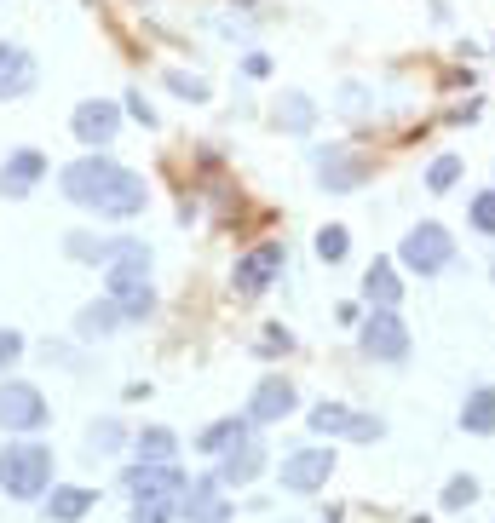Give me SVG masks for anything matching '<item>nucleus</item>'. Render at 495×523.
Returning <instances> with one entry per match:
<instances>
[{"label":"nucleus","instance_id":"1","mask_svg":"<svg viewBox=\"0 0 495 523\" xmlns=\"http://www.w3.org/2000/svg\"><path fill=\"white\" fill-rule=\"evenodd\" d=\"M58 190H64L75 207H87L98 219H116V225L139 219L144 202H150V184H144L133 167H121L116 156H104V150H87L81 161H70V167L58 173Z\"/></svg>","mask_w":495,"mask_h":523},{"label":"nucleus","instance_id":"2","mask_svg":"<svg viewBox=\"0 0 495 523\" xmlns=\"http://www.w3.org/2000/svg\"><path fill=\"white\" fill-rule=\"evenodd\" d=\"M398 265L409 276H421V282H432V276H444L449 265H455V230L438 225V219H421V225H409L398 236Z\"/></svg>","mask_w":495,"mask_h":523},{"label":"nucleus","instance_id":"3","mask_svg":"<svg viewBox=\"0 0 495 523\" xmlns=\"http://www.w3.org/2000/svg\"><path fill=\"white\" fill-rule=\"evenodd\" d=\"M47 483H52V449L47 443L24 437V443H6V449H0V489H6L12 501H41Z\"/></svg>","mask_w":495,"mask_h":523},{"label":"nucleus","instance_id":"4","mask_svg":"<svg viewBox=\"0 0 495 523\" xmlns=\"http://www.w3.org/2000/svg\"><path fill=\"white\" fill-rule=\"evenodd\" d=\"M409 351H415V334H409V322H403L398 311H369V317L357 322V357H363V363L403 368Z\"/></svg>","mask_w":495,"mask_h":523},{"label":"nucleus","instance_id":"5","mask_svg":"<svg viewBox=\"0 0 495 523\" xmlns=\"http://www.w3.org/2000/svg\"><path fill=\"white\" fill-rule=\"evenodd\" d=\"M369 173H375V161L363 156L357 144H317V150H311V179H317V190H329V196L363 190Z\"/></svg>","mask_w":495,"mask_h":523},{"label":"nucleus","instance_id":"6","mask_svg":"<svg viewBox=\"0 0 495 523\" xmlns=\"http://www.w3.org/2000/svg\"><path fill=\"white\" fill-rule=\"evenodd\" d=\"M334 466H340V449H334V443H300V449H288L283 466H277V489H283V495H317V489H329Z\"/></svg>","mask_w":495,"mask_h":523},{"label":"nucleus","instance_id":"7","mask_svg":"<svg viewBox=\"0 0 495 523\" xmlns=\"http://www.w3.org/2000/svg\"><path fill=\"white\" fill-rule=\"evenodd\" d=\"M288 265V253L283 242H254L248 253H236V265H231V294L236 299H260L277 276H283Z\"/></svg>","mask_w":495,"mask_h":523},{"label":"nucleus","instance_id":"8","mask_svg":"<svg viewBox=\"0 0 495 523\" xmlns=\"http://www.w3.org/2000/svg\"><path fill=\"white\" fill-rule=\"evenodd\" d=\"M185 489H190V478L179 472V460H167V466L133 460V466L121 472V495H133V501H179Z\"/></svg>","mask_w":495,"mask_h":523},{"label":"nucleus","instance_id":"9","mask_svg":"<svg viewBox=\"0 0 495 523\" xmlns=\"http://www.w3.org/2000/svg\"><path fill=\"white\" fill-rule=\"evenodd\" d=\"M121 115H127L121 110V98H81V104L70 110V133L81 138L87 150H104V144L121 133Z\"/></svg>","mask_w":495,"mask_h":523},{"label":"nucleus","instance_id":"10","mask_svg":"<svg viewBox=\"0 0 495 523\" xmlns=\"http://www.w3.org/2000/svg\"><path fill=\"white\" fill-rule=\"evenodd\" d=\"M139 288H150V242L121 236V253L104 265V294L121 299V294H139Z\"/></svg>","mask_w":495,"mask_h":523},{"label":"nucleus","instance_id":"11","mask_svg":"<svg viewBox=\"0 0 495 523\" xmlns=\"http://www.w3.org/2000/svg\"><path fill=\"white\" fill-rule=\"evenodd\" d=\"M47 426V397L29 380H6L0 386V432H41Z\"/></svg>","mask_w":495,"mask_h":523},{"label":"nucleus","instance_id":"12","mask_svg":"<svg viewBox=\"0 0 495 523\" xmlns=\"http://www.w3.org/2000/svg\"><path fill=\"white\" fill-rule=\"evenodd\" d=\"M300 409V386L288 380V374H265L260 386H254V397H248V420L254 426H277V420H288V414Z\"/></svg>","mask_w":495,"mask_h":523},{"label":"nucleus","instance_id":"13","mask_svg":"<svg viewBox=\"0 0 495 523\" xmlns=\"http://www.w3.org/2000/svg\"><path fill=\"white\" fill-rule=\"evenodd\" d=\"M179 518L185 523H231V495H225V483L213 478H190V489L179 495Z\"/></svg>","mask_w":495,"mask_h":523},{"label":"nucleus","instance_id":"14","mask_svg":"<svg viewBox=\"0 0 495 523\" xmlns=\"http://www.w3.org/2000/svg\"><path fill=\"white\" fill-rule=\"evenodd\" d=\"M265 466H271V449H265L260 437H248V443H236L231 455L213 460V478L225 483V489H248V483L260 478Z\"/></svg>","mask_w":495,"mask_h":523},{"label":"nucleus","instance_id":"15","mask_svg":"<svg viewBox=\"0 0 495 523\" xmlns=\"http://www.w3.org/2000/svg\"><path fill=\"white\" fill-rule=\"evenodd\" d=\"M41 81V64H35V52L18 41H0V98H29Z\"/></svg>","mask_w":495,"mask_h":523},{"label":"nucleus","instance_id":"16","mask_svg":"<svg viewBox=\"0 0 495 523\" xmlns=\"http://www.w3.org/2000/svg\"><path fill=\"white\" fill-rule=\"evenodd\" d=\"M363 305H369V311H398L403 305V265L398 259L363 265Z\"/></svg>","mask_w":495,"mask_h":523},{"label":"nucleus","instance_id":"17","mask_svg":"<svg viewBox=\"0 0 495 523\" xmlns=\"http://www.w3.org/2000/svg\"><path fill=\"white\" fill-rule=\"evenodd\" d=\"M41 179H47V156H41V150H12V156L0 161V196H6V202L29 196Z\"/></svg>","mask_w":495,"mask_h":523},{"label":"nucleus","instance_id":"18","mask_svg":"<svg viewBox=\"0 0 495 523\" xmlns=\"http://www.w3.org/2000/svg\"><path fill=\"white\" fill-rule=\"evenodd\" d=\"M271 121H277L283 133H294V138H311V127H317V98L300 92V87H283L277 98H271Z\"/></svg>","mask_w":495,"mask_h":523},{"label":"nucleus","instance_id":"19","mask_svg":"<svg viewBox=\"0 0 495 523\" xmlns=\"http://www.w3.org/2000/svg\"><path fill=\"white\" fill-rule=\"evenodd\" d=\"M248 437H254V420H248V414H225V420L202 426L190 449H196V455H208V460H219V455H231L236 443H248Z\"/></svg>","mask_w":495,"mask_h":523},{"label":"nucleus","instance_id":"20","mask_svg":"<svg viewBox=\"0 0 495 523\" xmlns=\"http://www.w3.org/2000/svg\"><path fill=\"white\" fill-rule=\"evenodd\" d=\"M455 426H461L467 437H495V386H490V380L467 386L461 409H455Z\"/></svg>","mask_w":495,"mask_h":523},{"label":"nucleus","instance_id":"21","mask_svg":"<svg viewBox=\"0 0 495 523\" xmlns=\"http://www.w3.org/2000/svg\"><path fill=\"white\" fill-rule=\"evenodd\" d=\"M93 506H98V495L87 483H64V489H52L47 501H41V512H47V523H81Z\"/></svg>","mask_w":495,"mask_h":523},{"label":"nucleus","instance_id":"22","mask_svg":"<svg viewBox=\"0 0 495 523\" xmlns=\"http://www.w3.org/2000/svg\"><path fill=\"white\" fill-rule=\"evenodd\" d=\"M64 253H70L75 265H110L121 253V236H93V230H70L64 236Z\"/></svg>","mask_w":495,"mask_h":523},{"label":"nucleus","instance_id":"23","mask_svg":"<svg viewBox=\"0 0 495 523\" xmlns=\"http://www.w3.org/2000/svg\"><path fill=\"white\" fill-rule=\"evenodd\" d=\"M116 328H121V305L110 294L93 299V305H81V317H75V334H81V340H110Z\"/></svg>","mask_w":495,"mask_h":523},{"label":"nucleus","instance_id":"24","mask_svg":"<svg viewBox=\"0 0 495 523\" xmlns=\"http://www.w3.org/2000/svg\"><path fill=\"white\" fill-rule=\"evenodd\" d=\"M306 420H311V432H317V437H329V443H334V437L352 432L357 409H352V403H334V397H323V403H311Z\"/></svg>","mask_w":495,"mask_h":523},{"label":"nucleus","instance_id":"25","mask_svg":"<svg viewBox=\"0 0 495 523\" xmlns=\"http://www.w3.org/2000/svg\"><path fill=\"white\" fill-rule=\"evenodd\" d=\"M133 460H150V466L179 460V437H173V426H144V432L133 437Z\"/></svg>","mask_w":495,"mask_h":523},{"label":"nucleus","instance_id":"26","mask_svg":"<svg viewBox=\"0 0 495 523\" xmlns=\"http://www.w3.org/2000/svg\"><path fill=\"white\" fill-rule=\"evenodd\" d=\"M478 495H484L478 472H455V478H444V489H438V512H472Z\"/></svg>","mask_w":495,"mask_h":523},{"label":"nucleus","instance_id":"27","mask_svg":"<svg viewBox=\"0 0 495 523\" xmlns=\"http://www.w3.org/2000/svg\"><path fill=\"white\" fill-rule=\"evenodd\" d=\"M334 110L346 115V121L375 115V87H369V81H340V92H334Z\"/></svg>","mask_w":495,"mask_h":523},{"label":"nucleus","instance_id":"28","mask_svg":"<svg viewBox=\"0 0 495 523\" xmlns=\"http://www.w3.org/2000/svg\"><path fill=\"white\" fill-rule=\"evenodd\" d=\"M311 253H317L329 271H334V265H346V253H352V230H346V225H323L317 236H311Z\"/></svg>","mask_w":495,"mask_h":523},{"label":"nucleus","instance_id":"29","mask_svg":"<svg viewBox=\"0 0 495 523\" xmlns=\"http://www.w3.org/2000/svg\"><path fill=\"white\" fill-rule=\"evenodd\" d=\"M121 443H127V426H121L116 414H104V420H93L87 426V455H121Z\"/></svg>","mask_w":495,"mask_h":523},{"label":"nucleus","instance_id":"30","mask_svg":"<svg viewBox=\"0 0 495 523\" xmlns=\"http://www.w3.org/2000/svg\"><path fill=\"white\" fill-rule=\"evenodd\" d=\"M421 184L432 190V196H449V190L461 184V156H432L426 161V173H421Z\"/></svg>","mask_w":495,"mask_h":523},{"label":"nucleus","instance_id":"31","mask_svg":"<svg viewBox=\"0 0 495 523\" xmlns=\"http://www.w3.org/2000/svg\"><path fill=\"white\" fill-rule=\"evenodd\" d=\"M467 230H478V236H490V242H495V184H490V190H472Z\"/></svg>","mask_w":495,"mask_h":523},{"label":"nucleus","instance_id":"32","mask_svg":"<svg viewBox=\"0 0 495 523\" xmlns=\"http://www.w3.org/2000/svg\"><path fill=\"white\" fill-rule=\"evenodd\" d=\"M288 351H294V334H288L283 322H265V328H260V345H254V357H260V363H277V357H288Z\"/></svg>","mask_w":495,"mask_h":523},{"label":"nucleus","instance_id":"33","mask_svg":"<svg viewBox=\"0 0 495 523\" xmlns=\"http://www.w3.org/2000/svg\"><path fill=\"white\" fill-rule=\"evenodd\" d=\"M167 92H173V98H190V104H208L213 98V87L202 75H190V69H167Z\"/></svg>","mask_w":495,"mask_h":523},{"label":"nucleus","instance_id":"34","mask_svg":"<svg viewBox=\"0 0 495 523\" xmlns=\"http://www.w3.org/2000/svg\"><path fill=\"white\" fill-rule=\"evenodd\" d=\"M179 518V501H133L127 506V523H173Z\"/></svg>","mask_w":495,"mask_h":523},{"label":"nucleus","instance_id":"35","mask_svg":"<svg viewBox=\"0 0 495 523\" xmlns=\"http://www.w3.org/2000/svg\"><path fill=\"white\" fill-rule=\"evenodd\" d=\"M121 322H150L156 317V288H139V294H121Z\"/></svg>","mask_w":495,"mask_h":523},{"label":"nucleus","instance_id":"36","mask_svg":"<svg viewBox=\"0 0 495 523\" xmlns=\"http://www.w3.org/2000/svg\"><path fill=\"white\" fill-rule=\"evenodd\" d=\"M121 110L133 115V121H144V127H156V104L144 98V87H127V92H121Z\"/></svg>","mask_w":495,"mask_h":523},{"label":"nucleus","instance_id":"37","mask_svg":"<svg viewBox=\"0 0 495 523\" xmlns=\"http://www.w3.org/2000/svg\"><path fill=\"white\" fill-rule=\"evenodd\" d=\"M380 437H386V420H380V414H357L346 443H380Z\"/></svg>","mask_w":495,"mask_h":523},{"label":"nucleus","instance_id":"38","mask_svg":"<svg viewBox=\"0 0 495 523\" xmlns=\"http://www.w3.org/2000/svg\"><path fill=\"white\" fill-rule=\"evenodd\" d=\"M18 357H24V334L18 328H0V368H12Z\"/></svg>","mask_w":495,"mask_h":523},{"label":"nucleus","instance_id":"39","mask_svg":"<svg viewBox=\"0 0 495 523\" xmlns=\"http://www.w3.org/2000/svg\"><path fill=\"white\" fill-rule=\"evenodd\" d=\"M478 115H484V98H467L461 110H449V127H472Z\"/></svg>","mask_w":495,"mask_h":523},{"label":"nucleus","instance_id":"40","mask_svg":"<svg viewBox=\"0 0 495 523\" xmlns=\"http://www.w3.org/2000/svg\"><path fill=\"white\" fill-rule=\"evenodd\" d=\"M363 317H369V311H363L357 299H346V305H334V322H340V328H357Z\"/></svg>","mask_w":495,"mask_h":523},{"label":"nucleus","instance_id":"41","mask_svg":"<svg viewBox=\"0 0 495 523\" xmlns=\"http://www.w3.org/2000/svg\"><path fill=\"white\" fill-rule=\"evenodd\" d=\"M242 75L265 81V75H271V58H265V52H248V58H242Z\"/></svg>","mask_w":495,"mask_h":523},{"label":"nucleus","instance_id":"42","mask_svg":"<svg viewBox=\"0 0 495 523\" xmlns=\"http://www.w3.org/2000/svg\"><path fill=\"white\" fill-rule=\"evenodd\" d=\"M490 282H495V248H490Z\"/></svg>","mask_w":495,"mask_h":523},{"label":"nucleus","instance_id":"43","mask_svg":"<svg viewBox=\"0 0 495 523\" xmlns=\"http://www.w3.org/2000/svg\"><path fill=\"white\" fill-rule=\"evenodd\" d=\"M409 523H432V518H409Z\"/></svg>","mask_w":495,"mask_h":523},{"label":"nucleus","instance_id":"44","mask_svg":"<svg viewBox=\"0 0 495 523\" xmlns=\"http://www.w3.org/2000/svg\"><path fill=\"white\" fill-rule=\"evenodd\" d=\"M490 52H495V41H490Z\"/></svg>","mask_w":495,"mask_h":523}]
</instances>
